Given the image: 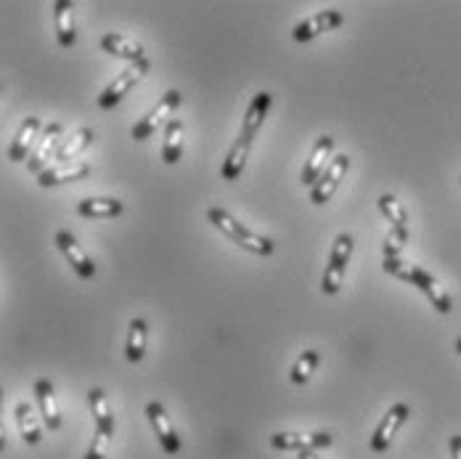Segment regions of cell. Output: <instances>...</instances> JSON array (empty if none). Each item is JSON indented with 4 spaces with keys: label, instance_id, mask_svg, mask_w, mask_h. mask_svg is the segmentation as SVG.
<instances>
[{
    "label": "cell",
    "instance_id": "5",
    "mask_svg": "<svg viewBox=\"0 0 461 459\" xmlns=\"http://www.w3.org/2000/svg\"><path fill=\"white\" fill-rule=\"evenodd\" d=\"M62 143H64V128L59 126V123H51L43 135L38 138V146H35V152H32V157H30V173H46L48 168V162H51V157L56 160V154H59V149H62Z\"/></svg>",
    "mask_w": 461,
    "mask_h": 459
},
{
    "label": "cell",
    "instance_id": "28",
    "mask_svg": "<svg viewBox=\"0 0 461 459\" xmlns=\"http://www.w3.org/2000/svg\"><path fill=\"white\" fill-rule=\"evenodd\" d=\"M380 210H382V215L393 223V229H408L406 207H403L393 195H382V197H380Z\"/></svg>",
    "mask_w": 461,
    "mask_h": 459
},
{
    "label": "cell",
    "instance_id": "10",
    "mask_svg": "<svg viewBox=\"0 0 461 459\" xmlns=\"http://www.w3.org/2000/svg\"><path fill=\"white\" fill-rule=\"evenodd\" d=\"M331 152H334V138H331V135H321V138L316 141L311 157L305 160V168H303V176H300L305 186H316L319 178L327 173V168L331 165L329 160H334Z\"/></svg>",
    "mask_w": 461,
    "mask_h": 459
},
{
    "label": "cell",
    "instance_id": "7",
    "mask_svg": "<svg viewBox=\"0 0 461 459\" xmlns=\"http://www.w3.org/2000/svg\"><path fill=\"white\" fill-rule=\"evenodd\" d=\"M149 72V59L146 62H135V65H131L125 72H120L109 85H107V91L98 96V107L101 109H112L115 104H120V99L131 91L132 85L143 77Z\"/></svg>",
    "mask_w": 461,
    "mask_h": 459
},
{
    "label": "cell",
    "instance_id": "21",
    "mask_svg": "<svg viewBox=\"0 0 461 459\" xmlns=\"http://www.w3.org/2000/svg\"><path fill=\"white\" fill-rule=\"evenodd\" d=\"M72 11H74V5H72L69 0H56V3H54V24H56L59 43H62L64 48H72V46H74V40H77Z\"/></svg>",
    "mask_w": 461,
    "mask_h": 459
},
{
    "label": "cell",
    "instance_id": "33",
    "mask_svg": "<svg viewBox=\"0 0 461 459\" xmlns=\"http://www.w3.org/2000/svg\"><path fill=\"white\" fill-rule=\"evenodd\" d=\"M454 348L459 351V356H461V337H459V340H457V342H454Z\"/></svg>",
    "mask_w": 461,
    "mask_h": 459
},
{
    "label": "cell",
    "instance_id": "4",
    "mask_svg": "<svg viewBox=\"0 0 461 459\" xmlns=\"http://www.w3.org/2000/svg\"><path fill=\"white\" fill-rule=\"evenodd\" d=\"M353 255V237L350 234H339L334 239V247L329 253V263H327V271H324V279H321V290L324 295H337L339 287H342V279H345V268L350 263Z\"/></svg>",
    "mask_w": 461,
    "mask_h": 459
},
{
    "label": "cell",
    "instance_id": "9",
    "mask_svg": "<svg viewBox=\"0 0 461 459\" xmlns=\"http://www.w3.org/2000/svg\"><path fill=\"white\" fill-rule=\"evenodd\" d=\"M345 24V13L342 11H319V13H313L311 19H305V22H300L297 27H295V40L297 43H305V40H313V38H319L321 32H329V30H337V27H342Z\"/></svg>",
    "mask_w": 461,
    "mask_h": 459
},
{
    "label": "cell",
    "instance_id": "31",
    "mask_svg": "<svg viewBox=\"0 0 461 459\" xmlns=\"http://www.w3.org/2000/svg\"><path fill=\"white\" fill-rule=\"evenodd\" d=\"M448 446H451V459H461V436H454Z\"/></svg>",
    "mask_w": 461,
    "mask_h": 459
},
{
    "label": "cell",
    "instance_id": "14",
    "mask_svg": "<svg viewBox=\"0 0 461 459\" xmlns=\"http://www.w3.org/2000/svg\"><path fill=\"white\" fill-rule=\"evenodd\" d=\"M252 135H244L239 133V138L234 141V146L228 149L226 154V162H223V170H220V178L223 181H236L247 165V157H250V149H252Z\"/></svg>",
    "mask_w": 461,
    "mask_h": 459
},
{
    "label": "cell",
    "instance_id": "17",
    "mask_svg": "<svg viewBox=\"0 0 461 459\" xmlns=\"http://www.w3.org/2000/svg\"><path fill=\"white\" fill-rule=\"evenodd\" d=\"M101 48L112 56H120V59H128L131 65L135 62H146V51L143 46H138L135 40L125 38V35H117V32H107L101 38Z\"/></svg>",
    "mask_w": 461,
    "mask_h": 459
},
{
    "label": "cell",
    "instance_id": "29",
    "mask_svg": "<svg viewBox=\"0 0 461 459\" xmlns=\"http://www.w3.org/2000/svg\"><path fill=\"white\" fill-rule=\"evenodd\" d=\"M406 242H408V229H390V234L385 237V245H382L385 258H400Z\"/></svg>",
    "mask_w": 461,
    "mask_h": 459
},
{
    "label": "cell",
    "instance_id": "8",
    "mask_svg": "<svg viewBox=\"0 0 461 459\" xmlns=\"http://www.w3.org/2000/svg\"><path fill=\"white\" fill-rule=\"evenodd\" d=\"M331 433H273L270 446L278 452H316L329 446Z\"/></svg>",
    "mask_w": 461,
    "mask_h": 459
},
{
    "label": "cell",
    "instance_id": "1",
    "mask_svg": "<svg viewBox=\"0 0 461 459\" xmlns=\"http://www.w3.org/2000/svg\"><path fill=\"white\" fill-rule=\"evenodd\" d=\"M382 268H385V273H390V276H396L400 281H408V284H414V287H419L424 295H427V300L432 303V308H438V314H451V295L440 287V281L432 276V273H427L422 265H414V263H406L400 261V258H385L382 263Z\"/></svg>",
    "mask_w": 461,
    "mask_h": 459
},
{
    "label": "cell",
    "instance_id": "12",
    "mask_svg": "<svg viewBox=\"0 0 461 459\" xmlns=\"http://www.w3.org/2000/svg\"><path fill=\"white\" fill-rule=\"evenodd\" d=\"M146 417H149V422H151V428H154V433H157L162 449H165L167 455H178V452H181V438H178V433L173 430V425H170V420H167V414H165V406H162L159 401H149Z\"/></svg>",
    "mask_w": 461,
    "mask_h": 459
},
{
    "label": "cell",
    "instance_id": "19",
    "mask_svg": "<svg viewBox=\"0 0 461 459\" xmlns=\"http://www.w3.org/2000/svg\"><path fill=\"white\" fill-rule=\"evenodd\" d=\"M268 109H270V93H255V99L250 101L247 112H244V120H242V133L244 135H258V131L263 128V120L268 117Z\"/></svg>",
    "mask_w": 461,
    "mask_h": 459
},
{
    "label": "cell",
    "instance_id": "24",
    "mask_svg": "<svg viewBox=\"0 0 461 459\" xmlns=\"http://www.w3.org/2000/svg\"><path fill=\"white\" fill-rule=\"evenodd\" d=\"M88 401H90V411H93L96 428L104 430L107 436H112V433H115V417H112V409H109L107 394H104L101 388H90V391H88Z\"/></svg>",
    "mask_w": 461,
    "mask_h": 459
},
{
    "label": "cell",
    "instance_id": "6",
    "mask_svg": "<svg viewBox=\"0 0 461 459\" xmlns=\"http://www.w3.org/2000/svg\"><path fill=\"white\" fill-rule=\"evenodd\" d=\"M408 414H411V409H408L406 403H393V406H390V411L382 417V422L377 425V430H374V436H371V441H369L371 452L382 455V452L390 449L396 433L403 428V422L408 420Z\"/></svg>",
    "mask_w": 461,
    "mask_h": 459
},
{
    "label": "cell",
    "instance_id": "25",
    "mask_svg": "<svg viewBox=\"0 0 461 459\" xmlns=\"http://www.w3.org/2000/svg\"><path fill=\"white\" fill-rule=\"evenodd\" d=\"M93 138H96V133L90 131V128H77L69 138H64V143H62V149H59V154H56L59 165H66L72 157H77L82 149H88V146L93 143Z\"/></svg>",
    "mask_w": 461,
    "mask_h": 459
},
{
    "label": "cell",
    "instance_id": "32",
    "mask_svg": "<svg viewBox=\"0 0 461 459\" xmlns=\"http://www.w3.org/2000/svg\"><path fill=\"white\" fill-rule=\"evenodd\" d=\"M297 459H324V457H319L316 452H297Z\"/></svg>",
    "mask_w": 461,
    "mask_h": 459
},
{
    "label": "cell",
    "instance_id": "15",
    "mask_svg": "<svg viewBox=\"0 0 461 459\" xmlns=\"http://www.w3.org/2000/svg\"><path fill=\"white\" fill-rule=\"evenodd\" d=\"M38 133H40V117H27V120L19 126V131H16L11 146H8V160H11V162H21V160L32 157L30 149H32V143L40 138Z\"/></svg>",
    "mask_w": 461,
    "mask_h": 459
},
{
    "label": "cell",
    "instance_id": "18",
    "mask_svg": "<svg viewBox=\"0 0 461 459\" xmlns=\"http://www.w3.org/2000/svg\"><path fill=\"white\" fill-rule=\"evenodd\" d=\"M35 398L40 403V414L46 420V425L51 430H59L62 428V414H59V403H56V395H54V385L51 380H38L35 383Z\"/></svg>",
    "mask_w": 461,
    "mask_h": 459
},
{
    "label": "cell",
    "instance_id": "13",
    "mask_svg": "<svg viewBox=\"0 0 461 459\" xmlns=\"http://www.w3.org/2000/svg\"><path fill=\"white\" fill-rule=\"evenodd\" d=\"M56 245H59V250L64 253V258L69 261V265L77 271V276H82V279H93V276H96V265H93V261L85 255V250L77 245V239H74L69 231H59V234H56Z\"/></svg>",
    "mask_w": 461,
    "mask_h": 459
},
{
    "label": "cell",
    "instance_id": "20",
    "mask_svg": "<svg viewBox=\"0 0 461 459\" xmlns=\"http://www.w3.org/2000/svg\"><path fill=\"white\" fill-rule=\"evenodd\" d=\"M13 417H16V425H19V433H21L24 444H30V446L40 444L43 433H40L38 417H35V411H32V406L27 401H19L13 406Z\"/></svg>",
    "mask_w": 461,
    "mask_h": 459
},
{
    "label": "cell",
    "instance_id": "34",
    "mask_svg": "<svg viewBox=\"0 0 461 459\" xmlns=\"http://www.w3.org/2000/svg\"><path fill=\"white\" fill-rule=\"evenodd\" d=\"M459 181H461V176H459Z\"/></svg>",
    "mask_w": 461,
    "mask_h": 459
},
{
    "label": "cell",
    "instance_id": "30",
    "mask_svg": "<svg viewBox=\"0 0 461 459\" xmlns=\"http://www.w3.org/2000/svg\"><path fill=\"white\" fill-rule=\"evenodd\" d=\"M109 438L112 436H107L104 430H93V444L88 446V452H85V459H104L107 457V449H109Z\"/></svg>",
    "mask_w": 461,
    "mask_h": 459
},
{
    "label": "cell",
    "instance_id": "27",
    "mask_svg": "<svg viewBox=\"0 0 461 459\" xmlns=\"http://www.w3.org/2000/svg\"><path fill=\"white\" fill-rule=\"evenodd\" d=\"M128 361L138 364L146 353V322L143 319H132L131 322V332H128Z\"/></svg>",
    "mask_w": 461,
    "mask_h": 459
},
{
    "label": "cell",
    "instance_id": "2",
    "mask_svg": "<svg viewBox=\"0 0 461 459\" xmlns=\"http://www.w3.org/2000/svg\"><path fill=\"white\" fill-rule=\"evenodd\" d=\"M207 218H209V223L220 231V234H226L234 245H239L242 250H247V253H252V255H270L273 253V242L268 239V237H260V234H255L252 229H247L244 223H239L228 210H223V207H209L207 210Z\"/></svg>",
    "mask_w": 461,
    "mask_h": 459
},
{
    "label": "cell",
    "instance_id": "16",
    "mask_svg": "<svg viewBox=\"0 0 461 459\" xmlns=\"http://www.w3.org/2000/svg\"><path fill=\"white\" fill-rule=\"evenodd\" d=\"M85 176H90V165L88 162H66V165H54L46 173H40V186L51 189L59 184H69V181H82Z\"/></svg>",
    "mask_w": 461,
    "mask_h": 459
},
{
    "label": "cell",
    "instance_id": "3",
    "mask_svg": "<svg viewBox=\"0 0 461 459\" xmlns=\"http://www.w3.org/2000/svg\"><path fill=\"white\" fill-rule=\"evenodd\" d=\"M181 101H184V96H181V91H167L162 99H159V104L146 115V117H141L135 126H132V138L135 141H146V138H151L154 133L159 131L162 126H167L170 120H173V112L181 107Z\"/></svg>",
    "mask_w": 461,
    "mask_h": 459
},
{
    "label": "cell",
    "instance_id": "11",
    "mask_svg": "<svg viewBox=\"0 0 461 459\" xmlns=\"http://www.w3.org/2000/svg\"><path fill=\"white\" fill-rule=\"evenodd\" d=\"M347 168H350V157H347V154H337V157L331 160L329 168H327V173H324V176L319 178V184L311 189V202H313V204H327V202L334 197V192H337L342 176L347 173Z\"/></svg>",
    "mask_w": 461,
    "mask_h": 459
},
{
    "label": "cell",
    "instance_id": "26",
    "mask_svg": "<svg viewBox=\"0 0 461 459\" xmlns=\"http://www.w3.org/2000/svg\"><path fill=\"white\" fill-rule=\"evenodd\" d=\"M319 361H321V353H319V351H305V353H300V359L295 361L292 375H289L292 383H295V385H305V383L313 377Z\"/></svg>",
    "mask_w": 461,
    "mask_h": 459
},
{
    "label": "cell",
    "instance_id": "22",
    "mask_svg": "<svg viewBox=\"0 0 461 459\" xmlns=\"http://www.w3.org/2000/svg\"><path fill=\"white\" fill-rule=\"evenodd\" d=\"M82 218H117L123 212V202L112 197H88L77 204Z\"/></svg>",
    "mask_w": 461,
    "mask_h": 459
},
{
    "label": "cell",
    "instance_id": "23",
    "mask_svg": "<svg viewBox=\"0 0 461 459\" xmlns=\"http://www.w3.org/2000/svg\"><path fill=\"white\" fill-rule=\"evenodd\" d=\"M184 154V123L181 117H173L165 126V146H162V160L167 165H175Z\"/></svg>",
    "mask_w": 461,
    "mask_h": 459
}]
</instances>
